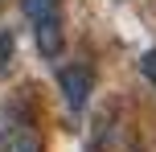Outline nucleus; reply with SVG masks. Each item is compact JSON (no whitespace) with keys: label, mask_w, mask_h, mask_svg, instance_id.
I'll return each mask as SVG.
<instances>
[{"label":"nucleus","mask_w":156,"mask_h":152,"mask_svg":"<svg viewBox=\"0 0 156 152\" xmlns=\"http://www.w3.org/2000/svg\"><path fill=\"white\" fill-rule=\"evenodd\" d=\"M58 82H62L66 107H70V111H82V107H86V99H90V87H94V74H90V66H82V62L62 66Z\"/></svg>","instance_id":"7ed1b4c3"},{"label":"nucleus","mask_w":156,"mask_h":152,"mask_svg":"<svg viewBox=\"0 0 156 152\" xmlns=\"http://www.w3.org/2000/svg\"><path fill=\"white\" fill-rule=\"evenodd\" d=\"M140 74L156 87V49H148V54H140Z\"/></svg>","instance_id":"20e7f679"},{"label":"nucleus","mask_w":156,"mask_h":152,"mask_svg":"<svg viewBox=\"0 0 156 152\" xmlns=\"http://www.w3.org/2000/svg\"><path fill=\"white\" fill-rule=\"evenodd\" d=\"M25 16L33 25L37 49L45 58H58L66 49V16H62V0H21Z\"/></svg>","instance_id":"f257e3e1"},{"label":"nucleus","mask_w":156,"mask_h":152,"mask_svg":"<svg viewBox=\"0 0 156 152\" xmlns=\"http://www.w3.org/2000/svg\"><path fill=\"white\" fill-rule=\"evenodd\" d=\"M0 152H41V140L33 132L29 115L21 107H4V119H0Z\"/></svg>","instance_id":"f03ea898"}]
</instances>
